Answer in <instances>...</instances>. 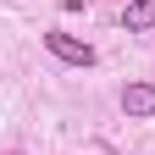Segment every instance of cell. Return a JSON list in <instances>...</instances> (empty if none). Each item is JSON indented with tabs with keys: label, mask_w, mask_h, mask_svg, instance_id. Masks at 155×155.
<instances>
[{
	"label": "cell",
	"mask_w": 155,
	"mask_h": 155,
	"mask_svg": "<svg viewBox=\"0 0 155 155\" xmlns=\"http://www.w3.org/2000/svg\"><path fill=\"white\" fill-rule=\"evenodd\" d=\"M45 50L67 67H94V45L89 39H72V33H45Z\"/></svg>",
	"instance_id": "1"
},
{
	"label": "cell",
	"mask_w": 155,
	"mask_h": 155,
	"mask_svg": "<svg viewBox=\"0 0 155 155\" xmlns=\"http://www.w3.org/2000/svg\"><path fill=\"white\" fill-rule=\"evenodd\" d=\"M122 111L133 116V122H150L155 116V83H127L122 89Z\"/></svg>",
	"instance_id": "2"
},
{
	"label": "cell",
	"mask_w": 155,
	"mask_h": 155,
	"mask_svg": "<svg viewBox=\"0 0 155 155\" xmlns=\"http://www.w3.org/2000/svg\"><path fill=\"white\" fill-rule=\"evenodd\" d=\"M122 28H127V33H150V28H155V0H127Z\"/></svg>",
	"instance_id": "3"
},
{
	"label": "cell",
	"mask_w": 155,
	"mask_h": 155,
	"mask_svg": "<svg viewBox=\"0 0 155 155\" xmlns=\"http://www.w3.org/2000/svg\"><path fill=\"white\" fill-rule=\"evenodd\" d=\"M11 155H17V150H11Z\"/></svg>",
	"instance_id": "4"
}]
</instances>
